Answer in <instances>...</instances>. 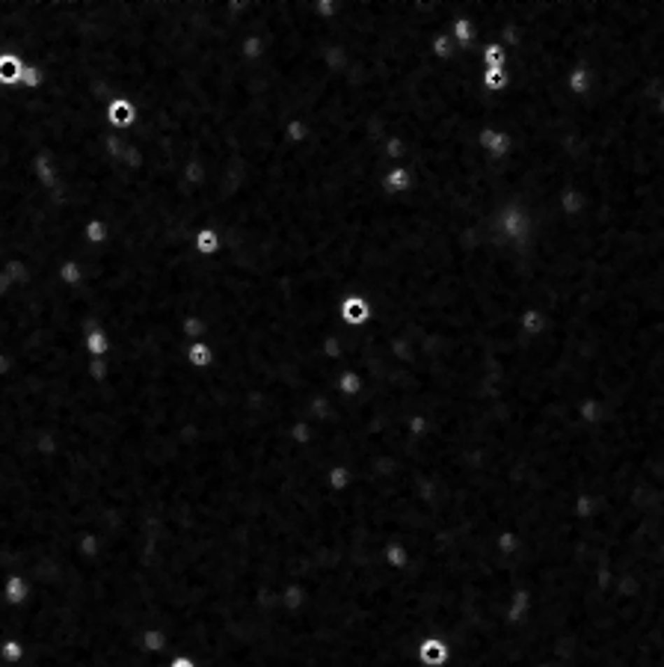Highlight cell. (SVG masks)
Masks as SVG:
<instances>
[{
	"label": "cell",
	"instance_id": "6da1fadb",
	"mask_svg": "<svg viewBox=\"0 0 664 667\" xmlns=\"http://www.w3.org/2000/svg\"><path fill=\"white\" fill-rule=\"evenodd\" d=\"M134 119H136V104H134V98H128V95L113 98L110 107H107V122L119 125V128H131Z\"/></svg>",
	"mask_w": 664,
	"mask_h": 667
},
{
	"label": "cell",
	"instance_id": "7a4b0ae2",
	"mask_svg": "<svg viewBox=\"0 0 664 667\" xmlns=\"http://www.w3.org/2000/svg\"><path fill=\"white\" fill-rule=\"evenodd\" d=\"M21 71L24 62L18 59L15 51H0V86L3 90H12V86L21 83Z\"/></svg>",
	"mask_w": 664,
	"mask_h": 667
},
{
	"label": "cell",
	"instance_id": "3957f363",
	"mask_svg": "<svg viewBox=\"0 0 664 667\" xmlns=\"http://www.w3.org/2000/svg\"><path fill=\"white\" fill-rule=\"evenodd\" d=\"M196 249L202 255H211V253H217V246H220V237L214 229H202V232H196Z\"/></svg>",
	"mask_w": 664,
	"mask_h": 667
},
{
	"label": "cell",
	"instance_id": "277c9868",
	"mask_svg": "<svg viewBox=\"0 0 664 667\" xmlns=\"http://www.w3.org/2000/svg\"><path fill=\"white\" fill-rule=\"evenodd\" d=\"M344 318L347 321H365L368 318V306L362 300H347L344 303Z\"/></svg>",
	"mask_w": 664,
	"mask_h": 667
},
{
	"label": "cell",
	"instance_id": "5b68a950",
	"mask_svg": "<svg viewBox=\"0 0 664 667\" xmlns=\"http://www.w3.org/2000/svg\"><path fill=\"white\" fill-rule=\"evenodd\" d=\"M86 237H90L92 244H104V241H107V229H104V223H101V220H92L90 225H86Z\"/></svg>",
	"mask_w": 664,
	"mask_h": 667
},
{
	"label": "cell",
	"instance_id": "8992f818",
	"mask_svg": "<svg viewBox=\"0 0 664 667\" xmlns=\"http://www.w3.org/2000/svg\"><path fill=\"white\" fill-rule=\"evenodd\" d=\"M658 107H661V113H664V95H661V104H658Z\"/></svg>",
	"mask_w": 664,
	"mask_h": 667
}]
</instances>
